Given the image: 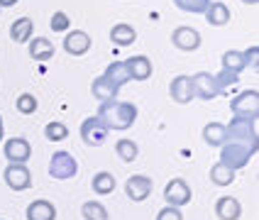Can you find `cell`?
<instances>
[{
  "instance_id": "obj_27",
  "label": "cell",
  "mask_w": 259,
  "mask_h": 220,
  "mask_svg": "<svg viewBox=\"0 0 259 220\" xmlns=\"http://www.w3.org/2000/svg\"><path fill=\"white\" fill-rule=\"evenodd\" d=\"M223 69L235 71V73L245 71L247 66H245V57H242V52H237V49H228V52L223 54Z\"/></svg>"
},
{
  "instance_id": "obj_13",
  "label": "cell",
  "mask_w": 259,
  "mask_h": 220,
  "mask_svg": "<svg viewBox=\"0 0 259 220\" xmlns=\"http://www.w3.org/2000/svg\"><path fill=\"white\" fill-rule=\"evenodd\" d=\"M88 49H91V37H88L83 29H71L66 32V39H64V52L71 54V57H83Z\"/></svg>"
},
{
  "instance_id": "obj_35",
  "label": "cell",
  "mask_w": 259,
  "mask_h": 220,
  "mask_svg": "<svg viewBox=\"0 0 259 220\" xmlns=\"http://www.w3.org/2000/svg\"><path fill=\"white\" fill-rule=\"evenodd\" d=\"M157 220H184V213L176 205H166V208H161L157 213Z\"/></svg>"
},
{
  "instance_id": "obj_38",
  "label": "cell",
  "mask_w": 259,
  "mask_h": 220,
  "mask_svg": "<svg viewBox=\"0 0 259 220\" xmlns=\"http://www.w3.org/2000/svg\"><path fill=\"white\" fill-rule=\"evenodd\" d=\"M3 137H5V130H3V117H0V142H3Z\"/></svg>"
},
{
  "instance_id": "obj_31",
  "label": "cell",
  "mask_w": 259,
  "mask_h": 220,
  "mask_svg": "<svg viewBox=\"0 0 259 220\" xmlns=\"http://www.w3.org/2000/svg\"><path fill=\"white\" fill-rule=\"evenodd\" d=\"M210 0H174V5L184 13H191V15H203L205 8H208Z\"/></svg>"
},
{
  "instance_id": "obj_11",
  "label": "cell",
  "mask_w": 259,
  "mask_h": 220,
  "mask_svg": "<svg viewBox=\"0 0 259 220\" xmlns=\"http://www.w3.org/2000/svg\"><path fill=\"white\" fill-rule=\"evenodd\" d=\"M3 176H5V184L13 191H27L32 186V174L25 164H10Z\"/></svg>"
},
{
  "instance_id": "obj_21",
  "label": "cell",
  "mask_w": 259,
  "mask_h": 220,
  "mask_svg": "<svg viewBox=\"0 0 259 220\" xmlns=\"http://www.w3.org/2000/svg\"><path fill=\"white\" fill-rule=\"evenodd\" d=\"M32 32H34V22L29 20V17H17L13 25H10V37H13V42L17 44H25L32 37Z\"/></svg>"
},
{
  "instance_id": "obj_25",
  "label": "cell",
  "mask_w": 259,
  "mask_h": 220,
  "mask_svg": "<svg viewBox=\"0 0 259 220\" xmlns=\"http://www.w3.org/2000/svg\"><path fill=\"white\" fill-rule=\"evenodd\" d=\"M203 140H205V145L220 147L225 142V125L223 122H208L203 127Z\"/></svg>"
},
{
  "instance_id": "obj_19",
  "label": "cell",
  "mask_w": 259,
  "mask_h": 220,
  "mask_svg": "<svg viewBox=\"0 0 259 220\" xmlns=\"http://www.w3.org/2000/svg\"><path fill=\"white\" fill-rule=\"evenodd\" d=\"M29 57L34 59V61H47V59L54 57V44L52 39H47V37H34L32 42H29Z\"/></svg>"
},
{
  "instance_id": "obj_6",
  "label": "cell",
  "mask_w": 259,
  "mask_h": 220,
  "mask_svg": "<svg viewBox=\"0 0 259 220\" xmlns=\"http://www.w3.org/2000/svg\"><path fill=\"white\" fill-rule=\"evenodd\" d=\"M230 110L235 113V115H245V117L257 120V113H259V96H257V91H254V88H249V91L237 93V96L230 101Z\"/></svg>"
},
{
  "instance_id": "obj_10",
  "label": "cell",
  "mask_w": 259,
  "mask_h": 220,
  "mask_svg": "<svg viewBox=\"0 0 259 220\" xmlns=\"http://www.w3.org/2000/svg\"><path fill=\"white\" fill-rule=\"evenodd\" d=\"M125 193H127L130 201H135V203H142L149 198V193H152V179L144 174H135L130 176L127 181H125Z\"/></svg>"
},
{
  "instance_id": "obj_2",
  "label": "cell",
  "mask_w": 259,
  "mask_h": 220,
  "mask_svg": "<svg viewBox=\"0 0 259 220\" xmlns=\"http://www.w3.org/2000/svg\"><path fill=\"white\" fill-rule=\"evenodd\" d=\"M223 152H220V161L225 166H230L232 171H240L245 169L249 159L254 157L257 145H245V142H223Z\"/></svg>"
},
{
  "instance_id": "obj_3",
  "label": "cell",
  "mask_w": 259,
  "mask_h": 220,
  "mask_svg": "<svg viewBox=\"0 0 259 220\" xmlns=\"http://www.w3.org/2000/svg\"><path fill=\"white\" fill-rule=\"evenodd\" d=\"M252 117L235 115L225 125V142H245V145H257V130H254Z\"/></svg>"
},
{
  "instance_id": "obj_29",
  "label": "cell",
  "mask_w": 259,
  "mask_h": 220,
  "mask_svg": "<svg viewBox=\"0 0 259 220\" xmlns=\"http://www.w3.org/2000/svg\"><path fill=\"white\" fill-rule=\"evenodd\" d=\"M81 215L86 220H108V210L98 201H88V203L81 205Z\"/></svg>"
},
{
  "instance_id": "obj_16",
  "label": "cell",
  "mask_w": 259,
  "mask_h": 220,
  "mask_svg": "<svg viewBox=\"0 0 259 220\" xmlns=\"http://www.w3.org/2000/svg\"><path fill=\"white\" fill-rule=\"evenodd\" d=\"M215 215L220 220H240L242 205L232 196H223V198H218V203H215Z\"/></svg>"
},
{
  "instance_id": "obj_34",
  "label": "cell",
  "mask_w": 259,
  "mask_h": 220,
  "mask_svg": "<svg viewBox=\"0 0 259 220\" xmlns=\"http://www.w3.org/2000/svg\"><path fill=\"white\" fill-rule=\"evenodd\" d=\"M49 27H52V32H66L71 27V17L66 13H61V10H57L52 15V20H49Z\"/></svg>"
},
{
  "instance_id": "obj_14",
  "label": "cell",
  "mask_w": 259,
  "mask_h": 220,
  "mask_svg": "<svg viewBox=\"0 0 259 220\" xmlns=\"http://www.w3.org/2000/svg\"><path fill=\"white\" fill-rule=\"evenodd\" d=\"M125 66H127L130 78H132V81H147V78L152 76V61L144 57V54L130 57L127 61H125Z\"/></svg>"
},
{
  "instance_id": "obj_23",
  "label": "cell",
  "mask_w": 259,
  "mask_h": 220,
  "mask_svg": "<svg viewBox=\"0 0 259 220\" xmlns=\"http://www.w3.org/2000/svg\"><path fill=\"white\" fill-rule=\"evenodd\" d=\"M110 39H113V44H117V47H130V44L137 39V32H135L132 25L120 22V25H115V27L110 29Z\"/></svg>"
},
{
  "instance_id": "obj_30",
  "label": "cell",
  "mask_w": 259,
  "mask_h": 220,
  "mask_svg": "<svg viewBox=\"0 0 259 220\" xmlns=\"http://www.w3.org/2000/svg\"><path fill=\"white\" fill-rule=\"evenodd\" d=\"M44 137L49 140V142H61V140H66L69 137V127L64 125V122H49L47 127H44Z\"/></svg>"
},
{
  "instance_id": "obj_39",
  "label": "cell",
  "mask_w": 259,
  "mask_h": 220,
  "mask_svg": "<svg viewBox=\"0 0 259 220\" xmlns=\"http://www.w3.org/2000/svg\"><path fill=\"white\" fill-rule=\"evenodd\" d=\"M242 3H247V5H254V3H257V0H242Z\"/></svg>"
},
{
  "instance_id": "obj_28",
  "label": "cell",
  "mask_w": 259,
  "mask_h": 220,
  "mask_svg": "<svg viewBox=\"0 0 259 220\" xmlns=\"http://www.w3.org/2000/svg\"><path fill=\"white\" fill-rule=\"evenodd\" d=\"M115 152H117V157H120V159L125 161V164H130V161H135V159H137V154H140V149H137V145H135L132 140H127V137L117 140Z\"/></svg>"
},
{
  "instance_id": "obj_15",
  "label": "cell",
  "mask_w": 259,
  "mask_h": 220,
  "mask_svg": "<svg viewBox=\"0 0 259 220\" xmlns=\"http://www.w3.org/2000/svg\"><path fill=\"white\" fill-rule=\"evenodd\" d=\"M169 93L176 103H188L193 101V83H191V76H174Z\"/></svg>"
},
{
  "instance_id": "obj_5",
  "label": "cell",
  "mask_w": 259,
  "mask_h": 220,
  "mask_svg": "<svg viewBox=\"0 0 259 220\" xmlns=\"http://www.w3.org/2000/svg\"><path fill=\"white\" fill-rule=\"evenodd\" d=\"M108 135H110V130L103 125V120L98 115L86 117V120L81 122V140H83V145H86V147H101V145H105Z\"/></svg>"
},
{
  "instance_id": "obj_7",
  "label": "cell",
  "mask_w": 259,
  "mask_h": 220,
  "mask_svg": "<svg viewBox=\"0 0 259 220\" xmlns=\"http://www.w3.org/2000/svg\"><path fill=\"white\" fill-rule=\"evenodd\" d=\"M191 198H193L191 186H188L184 179H171V181L166 184V189H164V201H166L169 205L181 208V205H188V203H191Z\"/></svg>"
},
{
  "instance_id": "obj_1",
  "label": "cell",
  "mask_w": 259,
  "mask_h": 220,
  "mask_svg": "<svg viewBox=\"0 0 259 220\" xmlns=\"http://www.w3.org/2000/svg\"><path fill=\"white\" fill-rule=\"evenodd\" d=\"M96 115L103 120V125L108 130H130L137 120V108L132 103L117 101V98H110V101H103L101 108Z\"/></svg>"
},
{
  "instance_id": "obj_24",
  "label": "cell",
  "mask_w": 259,
  "mask_h": 220,
  "mask_svg": "<svg viewBox=\"0 0 259 220\" xmlns=\"http://www.w3.org/2000/svg\"><path fill=\"white\" fill-rule=\"evenodd\" d=\"M91 186H93V191H96L98 196H110V193L115 191L117 181L110 171H98V174L93 176V184H91Z\"/></svg>"
},
{
  "instance_id": "obj_36",
  "label": "cell",
  "mask_w": 259,
  "mask_h": 220,
  "mask_svg": "<svg viewBox=\"0 0 259 220\" xmlns=\"http://www.w3.org/2000/svg\"><path fill=\"white\" fill-rule=\"evenodd\" d=\"M242 57H245V66H257V47H249L247 52H242Z\"/></svg>"
},
{
  "instance_id": "obj_18",
  "label": "cell",
  "mask_w": 259,
  "mask_h": 220,
  "mask_svg": "<svg viewBox=\"0 0 259 220\" xmlns=\"http://www.w3.org/2000/svg\"><path fill=\"white\" fill-rule=\"evenodd\" d=\"M27 220H57V208L49 201H32L27 205Z\"/></svg>"
},
{
  "instance_id": "obj_9",
  "label": "cell",
  "mask_w": 259,
  "mask_h": 220,
  "mask_svg": "<svg viewBox=\"0 0 259 220\" xmlns=\"http://www.w3.org/2000/svg\"><path fill=\"white\" fill-rule=\"evenodd\" d=\"M3 154L10 164H27L29 157H32V147L25 137H10L3 147Z\"/></svg>"
},
{
  "instance_id": "obj_8",
  "label": "cell",
  "mask_w": 259,
  "mask_h": 220,
  "mask_svg": "<svg viewBox=\"0 0 259 220\" xmlns=\"http://www.w3.org/2000/svg\"><path fill=\"white\" fill-rule=\"evenodd\" d=\"M191 83H193V98H201V101H213L220 96V88H218L213 73H196L191 76Z\"/></svg>"
},
{
  "instance_id": "obj_26",
  "label": "cell",
  "mask_w": 259,
  "mask_h": 220,
  "mask_svg": "<svg viewBox=\"0 0 259 220\" xmlns=\"http://www.w3.org/2000/svg\"><path fill=\"white\" fill-rule=\"evenodd\" d=\"M210 181L215 186H230L232 181H235V171H232L230 166H225L223 161H218V164L210 166Z\"/></svg>"
},
{
  "instance_id": "obj_17",
  "label": "cell",
  "mask_w": 259,
  "mask_h": 220,
  "mask_svg": "<svg viewBox=\"0 0 259 220\" xmlns=\"http://www.w3.org/2000/svg\"><path fill=\"white\" fill-rule=\"evenodd\" d=\"M205 20H208V25H213V27H225L228 22H230V8L225 5V3H208V8H205Z\"/></svg>"
},
{
  "instance_id": "obj_32",
  "label": "cell",
  "mask_w": 259,
  "mask_h": 220,
  "mask_svg": "<svg viewBox=\"0 0 259 220\" xmlns=\"http://www.w3.org/2000/svg\"><path fill=\"white\" fill-rule=\"evenodd\" d=\"M15 105H17V113H22V115H32V113H37V108H39V103H37V98H34L32 93H20Z\"/></svg>"
},
{
  "instance_id": "obj_37",
  "label": "cell",
  "mask_w": 259,
  "mask_h": 220,
  "mask_svg": "<svg viewBox=\"0 0 259 220\" xmlns=\"http://www.w3.org/2000/svg\"><path fill=\"white\" fill-rule=\"evenodd\" d=\"M17 0H0V8H13Z\"/></svg>"
},
{
  "instance_id": "obj_12",
  "label": "cell",
  "mask_w": 259,
  "mask_h": 220,
  "mask_svg": "<svg viewBox=\"0 0 259 220\" xmlns=\"http://www.w3.org/2000/svg\"><path fill=\"white\" fill-rule=\"evenodd\" d=\"M171 42L181 52H196L201 47V34L193 27H176L171 32Z\"/></svg>"
},
{
  "instance_id": "obj_4",
  "label": "cell",
  "mask_w": 259,
  "mask_h": 220,
  "mask_svg": "<svg viewBox=\"0 0 259 220\" xmlns=\"http://www.w3.org/2000/svg\"><path fill=\"white\" fill-rule=\"evenodd\" d=\"M78 171V161L73 159V154L69 152H54L52 159H49V176L52 179H59V181H66V179H73Z\"/></svg>"
},
{
  "instance_id": "obj_22",
  "label": "cell",
  "mask_w": 259,
  "mask_h": 220,
  "mask_svg": "<svg viewBox=\"0 0 259 220\" xmlns=\"http://www.w3.org/2000/svg\"><path fill=\"white\" fill-rule=\"evenodd\" d=\"M91 93H93V98H98V101H110V98H117V88L105 78V76H98V78H93V83H91Z\"/></svg>"
},
{
  "instance_id": "obj_20",
  "label": "cell",
  "mask_w": 259,
  "mask_h": 220,
  "mask_svg": "<svg viewBox=\"0 0 259 220\" xmlns=\"http://www.w3.org/2000/svg\"><path fill=\"white\" fill-rule=\"evenodd\" d=\"M103 76H105V78H108V81H110V83H113L117 91L125 86L127 81H132V78H130L127 66H125V61H113V64L105 69V73H103Z\"/></svg>"
},
{
  "instance_id": "obj_33",
  "label": "cell",
  "mask_w": 259,
  "mask_h": 220,
  "mask_svg": "<svg viewBox=\"0 0 259 220\" xmlns=\"http://www.w3.org/2000/svg\"><path fill=\"white\" fill-rule=\"evenodd\" d=\"M237 76H240V73L228 71V69H220V73H218V76H213V78H215L218 88H220V93H223V91H228V88H230V86H235V83L240 81Z\"/></svg>"
}]
</instances>
